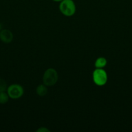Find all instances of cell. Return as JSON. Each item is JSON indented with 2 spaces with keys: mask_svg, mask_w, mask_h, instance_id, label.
Instances as JSON below:
<instances>
[{
  "mask_svg": "<svg viewBox=\"0 0 132 132\" xmlns=\"http://www.w3.org/2000/svg\"><path fill=\"white\" fill-rule=\"evenodd\" d=\"M59 9L61 13L65 16L71 17L76 12V7L72 0H63L60 3Z\"/></svg>",
  "mask_w": 132,
  "mask_h": 132,
  "instance_id": "6da1fadb",
  "label": "cell"
},
{
  "mask_svg": "<svg viewBox=\"0 0 132 132\" xmlns=\"http://www.w3.org/2000/svg\"><path fill=\"white\" fill-rule=\"evenodd\" d=\"M58 80V74L54 68H50L45 71L43 76V82L47 86H53Z\"/></svg>",
  "mask_w": 132,
  "mask_h": 132,
  "instance_id": "7a4b0ae2",
  "label": "cell"
},
{
  "mask_svg": "<svg viewBox=\"0 0 132 132\" xmlns=\"http://www.w3.org/2000/svg\"><path fill=\"white\" fill-rule=\"evenodd\" d=\"M107 74L103 68H96L93 72L94 83L98 86H102L107 82Z\"/></svg>",
  "mask_w": 132,
  "mask_h": 132,
  "instance_id": "3957f363",
  "label": "cell"
},
{
  "mask_svg": "<svg viewBox=\"0 0 132 132\" xmlns=\"http://www.w3.org/2000/svg\"><path fill=\"white\" fill-rule=\"evenodd\" d=\"M6 92L10 98L13 99H18L23 96L24 94V89L20 85L13 84L7 88Z\"/></svg>",
  "mask_w": 132,
  "mask_h": 132,
  "instance_id": "277c9868",
  "label": "cell"
},
{
  "mask_svg": "<svg viewBox=\"0 0 132 132\" xmlns=\"http://www.w3.org/2000/svg\"><path fill=\"white\" fill-rule=\"evenodd\" d=\"M14 38L12 32L8 29H3L0 31V39L5 43L12 42Z\"/></svg>",
  "mask_w": 132,
  "mask_h": 132,
  "instance_id": "5b68a950",
  "label": "cell"
},
{
  "mask_svg": "<svg viewBox=\"0 0 132 132\" xmlns=\"http://www.w3.org/2000/svg\"><path fill=\"white\" fill-rule=\"evenodd\" d=\"M107 61L104 57H100L96 59L94 62V67L96 68H104L107 65Z\"/></svg>",
  "mask_w": 132,
  "mask_h": 132,
  "instance_id": "8992f818",
  "label": "cell"
},
{
  "mask_svg": "<svg viewBox=\"0 0 132 132\" xmlns=\"http://www.w3.org/2000/svg\"><path fill=\"white\" fill-rule=\"evenodd\" d=\"M47 87L46 85H45L44 84L43 85H40L37 86L36 88V94L38 96L40 97H43L47 94Z\"/></svg>",
  "mask_w": 132,
  "mask_h": 132,
  "instance_id": "52a82bcc",
  "label": "cell"
},
{
  "mask_svg": "<svg viewBox=\"0 0 132 132\" xmlns=\"http://www.w3.org/2000/svg\"><path fill=\"white\" fill-rule=\"evenodd\" d=\"M9 98L10 97H9L7 92L6 93L5 92H0V104H6L9 101Z\"/></svg>",
  "mask_w": 132,
  "mask_h": 132,
  "instance_id": "ba28073f",
  "label": "cell"
},
{
  "mask_svg": "<svg viewBox=\"0 0 132 132\" xmlns=\"http://www.w3.org/2000/svg\"><path fill=\"white\" fill-rule=\"evenodd\" d=\"M7 89V85L5 81L3 79L0 78V92H5Z\"/></svg>",
  "mask_w": 132,
  "mask_h": 132,
  "instance_id": "9c48e42d",
  "label": "cell"
},
{
  "mask_svg": "<svg viewBox=\"0 0 132 132\" xmlns=\"http://www.w3.org/2000/svg\"><path fill=\"white\" fill-rule=\"evenodd\" d=\"M36 131L37 132H50V130L45 127H41V128H39L36 130Z\"/></svg>",
  "mask_w": 132,
  "mask_h": 132,
  "instance_id": "30bf717a",
  "label": "cell"
},
{
  "mask_svg": "<svg viewBox=\"0 0 132 132\" xmlns=\"http://www.w3.org/2000/svg\"><path fill=\"white\" fill-rule=\"evenodd\" d=\"M53 1H55V2H61V1H63V0H53Z\"/></svg>",
  "mask_w": 132,
  "mask_h": 132,
  "instance_id": "8fae6325",
  "label": "cell"
},
{
  "mask_svg": "<svg viewBox=\"0 0 132 132\" xmlns=\"http://www.w3.org/2000/svg\"><path fill=\"white\" fill-rule=\"evenodd\" d=\"M1 30H2V25H1V24L0 23V31H1Z\"/></svg>",
  "mask_w": 132,
  "mask_h": 132,
  "instance_id": "7c38bea8",
  "label": "cell"
}]
</instances>
